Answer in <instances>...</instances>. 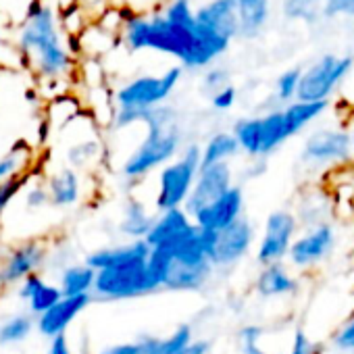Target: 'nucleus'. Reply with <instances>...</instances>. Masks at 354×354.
<instances>
[{"label":"nucleus","mask_w":354,"mask_h":354,"mask_svg":"<svg viewBox=\"0 0 354 354\" xmlns=\"http://www.w3.org/2000/svg\"><path fill=\"white\" fill-rule=\"evenodd\" d=\"M154 221H156V213H152L146 207V203L140 201L138 196H129L121 209L119 234L125 240H146Z\"/></svg>","instance_id":"obj_23"},{"label":"nucleus","mask_w":354,"mask_h":354,"mask_svg":"<svg viewBox=\"0 0 354 354\" xmlns=\"http://www.w3.org/2000/svg\"><path fill=\"white\" fill-rule=\"evenodd\" d=\"M300 234L298 217L292 209H275L267 215L263 232L259 234L254 259L261 267L286 263L290 248Z\"/></svg>","instance_id":"obj_10"},{"label":"nucleus","mask_w":354,"mask_h":354,"mask_svg":"<svg viewBox=\"0 0 354 354\" xmlns=\"http://www.w3.org/2000/svg\"><path fill=\"white\" fill-rule=\"evenodd\" d=\"M234 186H236V171L230 162L203 167L196 177L194 190L184 209L190 215H196L198 211L207 209L209 205L219 201L223 194H227Z\"/></svg>","instance_id":"obj_14"},{"label":"nucleus","mask_w":354,"mask_h":354,"mask_svg":"<svg viewBox=\"0 0 354 354\" xmlns=\"http://www.w3.org/2000/svg\"><path fill=\"white\" fill-rule=\"evenodd\" d=\"M5 44V17H3V11H0V48Z\"/></svg>","instance_id":"obj_49"},{"label":"nucleus","mask_w":354,"mask_h":354,"mask_svg":"<svg viewBox=\"0 0 354 354\" xmlns=\"http://www.w3.org/2000/svg\"><path fill=\"white\" fill-rule=\"evenodd\" d=\"M348 133H350V144H352V156H354V113H350V121L346 123Z\"/></svg>","instance_id":"obj_48"},{"label":"nucleus","mask_w":354,"mask_h":354,"mask_svg":"<svg viewBox=\"0 0 354 354\" xmlns=\"http://www.w3.org/2000/svg\"><path fill=\"white\" fill-rule=\"evenodd\" d=\"M244 209H246V196H244V188L240 184H236L227 194H223L219 201H215L213 205H209L207 209L198 211L196 215H192L194 223L203 230L209 232H221L225 227H230L232 223H236L240 217H244Z\"/></svg>","instance_id":"obj_15"},{"label":"nucleus","mask_w":354,"mask_h":354,"mask_svg":"<svg viewBox=\"0 0 354 354\" xmlns=\"http://www.w3.org/2000/svg\"><path fill=\"white\" fill-rule=\"evenodd\" d=\"M36 329L34 315H13L0 325V346H13L26 342Z\"/></svg>","instance_id":"obj_31"},{"label":"nucleus","mask_w":354,"mask_h":354,"mask_svg":"<svg viewBox=\"0 0 354 354\" xmlns=\"http://www.w3.org/2000/svg\"><path fill=\"white\" fill-rule=\"evenodd\" d=\"M337 246V230L333 223L315 225L308 230H302L288 254V265L300 273L310 271L319 265H323Z\"/></svg>","instance_id":"obj_11"},{"label":"nucleus","mask_w":354,"mask_h":354,"mask_svg":"<svg viewBox=\"0 0 354 354\" xmlns=\"http://www.w3.org/2000/svg\"><path fill=\"white\" fill-rule=\"evenodd\" d=\"M50 203L59 209H69L80 203L82 198V180L75 169L63 167L50 175V180L46 184Z\"/></svg>","instance_id":"obj_26"},{"label":"nucleus","mask_w":354,"mask_h":354,"mask_svg":"<svg viewBox=\"0 0 354 354\" xmlns=\"http://www.w3.org/2000/svg\"><path fill=\"white\" fill-rule=\"evenodd\" d=\"M300 80H302V69L292 67L286 69L277 75L273 84V100L279 106H288L294 100H298V90H300Z\"/></svg>","instance_id":"obj_32"},{"label":"nucleus","mask_w":354,"mask_h":354,"mask_svg":"<svg viewBox=\"0 0 354 354\" xmlns=\"http://www.w3.org/2000/svg\"><path fill=\"white\" fill-rule=\"evenodd\" d=\"M209 102H211V109H213V111H217V113H227V111H232V109L236 106V102H238V88L232 84V86L219 90L217 94H213V96L209 98Z\"/></svg>","instance_id":"obj_40"},{"label":"nucleus","mask_w":354,"mask_h":354,"mask_svg":"<svg viewBox=\"0 0 354 354\" xmlns=\"http://www.w3.org/2000/svg\"><path fill=\"white\" fill-rule=\"evenodd\" d=\"M254 292L265 298H290L300 292V279L294 275L288 263H275L261 267L254 279Z\"/></svg>","instance_id":"obj_19"},{"label":"nucleus","mask_w":354,"mask_h":354,"mask_svg":"<svg viewBox=\"0 0 354 354\" xmlns=\"http://www.w3.org/2000/svg\"><path fill=\"white\" fill-rule=\"evenodd\" d=\"M144 138L121 162L119 173L127 182H140L154 171H160L182 152L184 129L177 109L160 104L144 115Z\"/></svg>","instance_id":"obj_3"},{"label":"nucleus","mask_w":354,"mask_h":354,"mask_svg":"<svg viewBox=\"0 0 354 354\" xmlns=\"http://www.w3.org/2000/svg\"><path fill=\"white\" fill-rule=\"evenodd\" d=\"M150 246L146 244V240H127L123 244H113V246H102L92 250L86 257V265H90L94 271H102V269H111L123 263H131V261H146L150 254Z\"/></svg>","instance_id":"obj_20"},{"label":"nucleus","mask_w":354,"mask_h":354,"mask_svg":"<svg viewBox=\"0 0 354 354\" xmlns=\"http://www.w3.org/2000/svg\"><path fill=\"white\" fill-rule=\"evenodd\" d=\"M300 165L310 173L335 171L354 162L352 144L346 123L344 125H321L308 131L298 154Z\"/></svg>","instance_id":"obj_6"},{"label":"nucleus","mask_w":354,"mask_h":354,"mask_svg":"<svg viewBox=\"0 0 354 354\" xmlns=\"http://www.w3.org/2000/svg\"><path fill=\"white\" fill-rule=\"evenodd\" d=\"M21 184H24V180H17V182L0 186V213H3L7 209V205L17 196V192L21 190Z\"/></svg>","instance_id":"obj_43"},{"label":"nucleus","mask_w":354,"mask_h":354,"mask_svg":"<svg viewBox=\"0 0 354 354\" xmlns=\"http://www.w3.org/2000/svg\"><path fill=\"white\" fill-rule=\"evenodd\" d=\"M288 354H321V344H317L304 327H296L292 333V344Z\"/></svg>","instance_id":"obj_39"},{"label":"nucleus","mask_w":354,"mask_h":354,"mask_svg":"<svg viewBox=\"0 0 354 354\" xmlns=\"http://www.w3.org/2000/svg\"><path fill=\"white\" fill-rule=\"evenodd\" d=\"M100 156H102V144L96 138L82 140L67 150V160H69L71 169H86Z\"/></svg>","instance_id":"obj_33"},{"label":"nucleus","mask_w":354,"mask_h":354,"mask_svg":"<svg viewBox=\"0 0 354 354\" xmlns=\"http://www.w3.org/2000/svg\"><path fill=\"white\" fill-rule=\"evenodd\" d=\"M333 350H337L339 354H352L354 352V315H350L348 319H344L335 331L329 337Z\"/></svg>","instance_id":"obj_37"},{"label":"nucleus","mask_w":354,"mask_h":354,"mask_svg":"<svg viewBox=\"0 0 354 354\" xmlns=\"http://www.w3.org/2000/svg\"><path fill=\"white\" fill-rule=\"evenodd\" d=\"M46 261V248L40 242H26L9 252L5 263L0 265V286L7 288L28 279L38 273L42 263Z\"/></svg>","instance_id":"obj_16"},{"label":"nucleus","mask_w":354,"mask_h":354,"mask_svg":"<svg viewBox=\"0 0 354 354\" xmlns=\"http://www.w3.org/2000/svg\"><path fill=\"white\" fill-rule=\"evenodd\" d=\"M123 15V28L119 42L129 53L152 50L173 57L186 71H207L227 53L225 46L205 38L196 28H184L169 21L160 9L150 13H138L119 7Z\"/></svg>","instance_id":"obj_1"},{"label":"nucleus","mask_w":354,"mask_h":354,"mask_svg":"<svg viewBox=\"0 0 354 354\" xmlns=\"http://www.w3.org/2000/svg\"><path fill=\"white\" fill-rule=\"evenodd\" d=\"M281 15L288 21L315 26L323 19L321 0H281Z\"/></svg>","instance_id":"obj_29"},{"label":"nucleus","mask_w":354,"mask_h":354,"mask_svg":"<svg viewBox=\"0 0 354 354\" xmlns=\"http://www.w3.org/2000/svg\"><path fill=\"white\" fill-rule=\"evenodd\" d=\"M184 67L173 65L165 69L160 75H138L121 84L113 92V106L127 111H150L173 96L177 86L182 84Z\"/></svg>","instance_id":"obj_7"},{"label":"nucleus","mask_w":354,"mask_h":354,"mask_svg":"<svg viewBox=\"0 0 354 354\" xmlns=\"http://www.w3.org/2000/svg\"><path fill=\"white\" fill-rule=\"evenodd\" d=\"M240 144L232 129H219L211 133L203 144V167L230 162L240 154Z\"/></svg>","instance_id":"obj_27"},{"label":"nucleus","mask_w":354,"mask_h":354,"mask_svg":"<svg viewBox=\"0 0 354 354\" xmlns=\"http://www.w3.org/2000/svg\"><path fill=\"white\" fill-rule=\"evenodd\" d=\"M92 300L94 296H63V300L57 302L50 310L36 317V329L48 339L65 335L67 327L92 304Z\"/></svg>","instance_id":"obj_17"},{"label":"nucleus","mask_w":354,"mask_h":354,"mask_svg":"<svg viewBox=\"0 0 354 354\" xmlns=\"http://www.w3.org/2000/svg\"><path fill=\"white\" fill-rule=\"evenodd\" d=\"M15 48L21 55V63L40 80L61 82L75 69V55L71 53L61 17L44 0H32L28 5L17 28Z\"/></svg>","instance_id":"obj_2"},{"label":"nucleus","mask_w":354,"mask_h":354,"mask_svg":"<svg viewBox=\"0 0 354 354\" xmlns=\"http://www.w3.org/2000/svg\"><path fill=\"white\" fill-rule=\"evenodd\" d=\"M240 150L250 158H269L294 136L283 106L271 109L261 115L242 117L232 127Z\"/></svg>","instance_id":"obj_5"},{"label":"nucleus","mask_w":354,"mask_h":354,"mask_svg":"<svg viewBox=\"0 0 354 354\" xmlns=\"http://www.w3.org/2000/svg\"><path fill=\"white\" fill-rule=\"evenodd\" d=\"M236 15H238L240 38L254 40L269 26L271 0H236Z\"/></svg>","instance_id":"obj_25"},{"label":"nucleus","mask_w":354,"mask_h":354,"mask_svg":"<svg viewBox=\"0 0 354 354\" xmlns=\"http://www.w3.org/2000/svg\"><path fill=\"white\" fill-rule=\"evenodd\" d=\"M257 225L246 215L240 217L230 227L217 232V242L213 250V265L217 271H230L238 267L250 252L257 240Z\"/></svg>","instance_id":"obj_12"},{"label":"nucleus","mask_w":354,"mask_h":354,"mask_svg":"<svg viewBox=\"0 0 354 354\" xmlns=\"http://www.w3.org/2000/svg\"><path fill=\"white\" fill-rule=\"evenodd\" d=\"M63 300V292L59 288V283H48L44 281L42 288L28 300V306H30V315H44L46 310H50L57 302Z\"/></svg>","instance_id":"obj_35"},{"label":"nucleus","mask_w":354,"mask_h":354,"mask_svg":"<svg viewBox=\"0 0 354 354\" xmlns=\"http://www.w3.org/2000/svg\"><path fill=\"white\" fill-rule=\"evenodd\" d=\"M28 160H30V148L26 144H17L0 156V186L24 180L19 175L26 169Z\"/></svg>","instance_id":"obj_30"},{"label":"nucleus","mask_w":354,"mask_h":354,"mask_svg":"<svg viewBox=\"0 0 354 354\" xmlns=\"http://www.w3.org/2000/svg\"><path fill=\"white\" fill-rule=\"evenodd\" d=\"M194 225L196 223L186 209H171V211L156 213V221H154L150 234L146 236V244L150 248L175 244L184 236H188L194 230Z\"/></svg>","instance_id":"obj_18"},{"label":"nucleus","mask_w":354,"mask_h":354,"mask_svg":"<svg viewBox=\"0 0 354 354\" xmlns=\"http://www.w3.org/2000/svg\"><path fill=\"white\" fill-rule=\"evenodd\" d=\"M42 283H44V279H42V275L40 273H34V275H30L28 279H24L21 281V286H19V296L24 298V300H30L40 288H42Z\"/></svg>","instance_id":"obj_42"},{"label":"nucleus","mask_w":354,"mask_h":354,"mask_svg":"<svg viewBox=\"0 0 354 354\" xmlns=\"http://www.w3.org/2000/svg\"><path fill=\"white\" fill-rule=\"evenodd\" d=\"M194 329L190 323H180L171 333L158 337L144 333L136 342L140 346V354H180L194 342Z\"/></svg>","instance_id":"obj_24"},{"label":"nucleus","mask_w":354,"mask_h":354,"mask_svg":"<svg viewBox=\"0 0 354 354\" xmlns=\"http://www.w3.org/2000/svg\"><path fill=\"white\" fill-rule=\"evenodd\" d=\"M265 337V327L259 323H244L238 333H236V344H238V354H269L263 346L261 339Z\"/></svg>","instance_id":"obj_34"},{"label":"nucleus","mask_w":354,"mask_h":354,"mask_svg":"<svg viewBox=\"0 0 354 354\" xmlns=\"http://www.w3.org/2000/svg\"><path fill=\"white\" fill-rule=\"evenodd\" d=\"M48 354H73V350H71V346H69L67 335H59V337L50 339Z\"/></svg>","instance_id":"obj_47"},{"label":"nucleus","mask_w":354,"mask_h":354,"mask_svg":"<svg viewBox=\"0 0 354 354\" xmlns=\"http://www.w3.org/2000/svg\"><path fill=\"white\" fill-rule=\"evenodd\" d=\"M294 213L298 217L300 227L308 230V227H315V225L331 223L333 213H335V203L331 201V196L325 190L313 188V190H306L300 196Z\"/></svg>","instance_id":"obj_22"},{"label":"nucleus","mask_w":354,"mask_h":354,"mask_svg":"<svg viewBox=\"0 0 354 354\" xmlns=\"http://www.w3.org/2000/svg\"><path fill=\"white\" fill-rule=\"evenodd\" d=\"M98 354H140V346H138V342H121V344L102 348Z\"/></svg>","instance_id":"obj_45"},{"label":"nucleus","mask_w":354,"mask_h":354,"mask_svg":"<svg viewBox=\"0 0 354 354\" xmlns=\"http://www.w3.org/2000/svg\"><path fill=\"white\" fill-rule=\"evenodd\" d=\"M28 207L30 209H42L46 203H50V196H48V190L42 188V186H36L28 192V198H26Z\"/></svg>","instance_id":"obj_44"},{"label":"nucleus","mask_w":354,"mask_h":354,"mask_svg":"<svg viewBox=\"0 0 354 354\" xmlns=\"http://www.w3.org/2000/svg\"><path fill=\"white\" fill-rule=\"evenodd\" d=\"M232 86V73L227 67L223 65H213L209 67L207 71H203V77H201V92H205L209 98L213 94H217L219 90Z\"/></svg>","instance_id":"obj_36"},{"label":"nucleus","mask_w":354,"mask_h":354,"mask_svg":"<svg viewBox=\"0 0 354 354\" xmlns=\"http://www.w3.org/2000/svg\"><path fill=\"white\" fill-rule=\"evenodd\" d=\"M323 19H354V0H321Z\"/></svg>","instance_id":"obj_38"},{"label":"nucleus","mask_w":354,"mask_h":354,"mask_svg":"<svg viewBox=\"0 0 354 354\" xmlns=\"http://www.w3.org/2000/svg\"><path fill=\"white\" fill-rule=\"evenodd\" d=\"M115 7H123V9H131L138 13H150L160 9L167 0H111Z\"/></svg>","instance_id":"obj_41"},{"label":"nucleus","mask_w":354,"mask_h":354,"mask_svg":"<svg viewBox=\"0 0 354 354\" xmlns=\"http://www.w3.org/2000/svg\"><path fill=\"white\" fill-rule=\"evenodd\" d=\"M156 292L158 290L150 277L146 261H131L111 269L96 271V283L92 296L94 300H102V302H121V300L150 296Z\"/></svg>","instance_id":"obj_9"},{"label":"nucleus","mask_w":354,"mask_h":354,"mask_svg":"<svg viewBox=\"0 0 354 354\" xmlns=\"http://www.w3.org/2000/svg\"><path fill=\"white\" fill-rule=\"evenodd\" d=\"M217 273L215 265H180V263H171L162 290L167 292H201L205 290L213 275Z\"/></svg>","instance_id":"obj_21"},{"label":"nucleus","mask_w":354,"mask_h":354,"mask_svg":"<svg viewBox=\"0 0 354 354\" xmlns=\"http://www.w3.org/2000/svg\"><path fill=\"white\" fill-rule=\"evenodd\" d=\"M211 352V342L207 337H196L186 350H182L180 354H209Z\"/></svg>","instance_id":"obj_46"},{"label":"nucleus","mask_w":354,"mask_h":354,"mask_svg":"<svg viewBox=\"0 0 354 354\" xmlns=\"http://www.w3.org/2000/svg\"><path fill=\"white\" fill-rule=\"evenodd\" d=\"M203 169V144L188 142L182 152L177 154L169 165H165L156 175V194H154V209L156 213L184 209L196 177Z\"/></svg>","instance_id":"obj_4"},{"label":"nucleus","mask_w":354,"mask_h":354,"mask_svg":"<svg viewBox=\"0 0 354 354\" xmlns=\"http://www.w3.org/2000/svg\"><path fill=\"white\" fill-rule=\"evenodd\" d=\"M196 26L205 38L230 50L234 38H240L236 0H207L196 7Z\"/></svg>","instance_id":"obj_13"},{"label":"nucleus","mask_w":354,"mask_h":354,"mask_svg":"<svg viewBox=\"0 0 354 354\" xmlns=\"http://www.w3.org/2000/svg\"><path fill=\"white\" fill-rule=\"evenodd\" d=\"M96 283V271L86 265H67L59 277V288L63 296H92Z\"/></svg>","instance_id":"obj_28"},{"label":"nucleus","mask_w":354,"mask_h":354,"mask_svg":"<svg viewBox=\"0 0 354 354\" xmlns=\"http://www.w3.org/2000/svg\"><path fill=\"white\" fill-rule=\"evenodd\" d=\"M354 69V55L325 53L302 69L298 100L331 102Z\"/></svg>","instance_id":"obj_8"},{"label":"nucleus","mask_w":354,"mask_h":354,"mask_svg":"<svg viewBox=\"0 0 354 354\" xmlns=\"http://www.w3.org/2000/svg\"><path fill=\"white\" fill-rule=\"evenodd\" d=\"M352 354H354V352H352Z\"/></svg>","instance_id":"obj_50"}]
</instances>
